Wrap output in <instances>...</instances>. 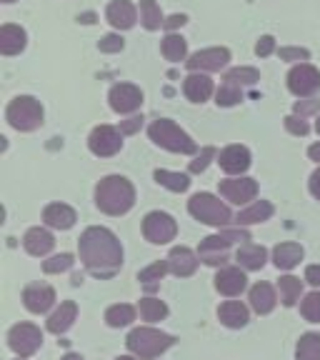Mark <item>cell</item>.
Instances as JSON below:
<instances>
[{
	"label": "cell",
	"instance_id": "cell-21",
	"mask_svg": "<svg viewBox=\"0 0 320 360\" xmlns=\"http://www.w3.org/2000/svg\"><path fill=\"white\" fill-rule=\"evenodd\" d=\"M183 93L188 96V101L193 103H205L213 96V80L203 73H191L183 83Z\"/></svg>",
	"mask_w": 320,
	"mask_h": 360
},
{
	"label": "cell",
	"instance_id": "cell-5",
	"mask_svg": "<svg viewBox=\"0 0 320 360\" xmlns=\"http://www.w3.org/2000/svg\"><path fill=\"white\" fill-rule=\"evenodd\" d=\"M6 118L15 130L30 133V130L43 125V108H40V103L35 101V98L18 96L15 101H11V105H8Z\"/></svg>",
	"mask_w": 320,
	"mask_h": 360
},
{
	"label": "cell",
	"instance_id": "cell-29",
	"mask_svg": "<svg viewBox=\"0 0 320 360\" xmlns=\"http://www.w3.org/2000/svg\"><path fill=\"white\" fill-rule=\"evenodd\" d=\"M270 215H273V205H270L268 200H258L253 202L250 208H245L241 215L236 218L238 225H253V223H263V220H268Z\"/></svg>",
	"mask_w": 320,
	"mask_h": 360
},
{
	"label": "cell",
	"instance_id": "cell-23",
	"mask_svg": "<svg viewBox=\"0 0 320 360\" xmlns=\"http://www.w3.org/2000/svg\"><path fill=\"white\" fill-rule=\"evenodd\" d=\"M25 30L20 25H3L0 28V53L3 56H18V53L25 48Z\"/></svg>",
	"mask_w": 320,
	"mask_h": 360
},
{
	"label": "cell",
	"instance_id": "cell-34",
	"mask_svg": "<svg viewBox=\"0 0 320 360\" xmlns=\"http://www.w3.org/2000/svg\"><path fill=\"white\" fill-rule=\"evenodd\" d=\"M141 22L148 30H158L160 25H165L163 13H160L155 0H141Z\"/></svg>",
	"mask_w": 320,
	"mask_h": 360
},
{
	"label": "cell",
	"instance_id": "cell-43",
	"mask_svg": "<svg viewBox=\"0 0 320 360\" xmlns=\"http://www.w3.org/2000/svg\"><path fill=\"white\" fill-rule=\"evenodd\" d=\"M123 38L120 35H105V38L98 43V48H101L103 53H120L123 51Z\"/></svg>",
	"mask_w": 320,
	"mask_h": 360
},
{
	"label": "cell",
	"instance_id": "cell-30",
	"mask_svg": "<svg viewBox=\"0 0 320 360\" xmlns=\"http://www.w3.org/2000/svg\"><path fill=\"white\" fill-rule=\"evenodd\" d=\"M135 321V310L133 305L128 303H118V305H110L105 310V323L110 328H123V326H130Z\"/></svg>",
	"mask_w": 320,
	"mask_h": 360
},
{
	"label": "cell",
	"instance_id": "cell-46",
	"mask_svg": "<svg viewBox=\"0 0 320 360\" xmlns=\"http://www.w3.org/2000/svg\"><path fill=\"white\" fill-rule=\"evenodd\" d=\"M308 56L305 48H281V60H308Z\"/></svg>",
	"mask_w": 320,
	"mask_h": 360
},
{
	"label": "cell",
	"instance_id": "cell-53",
	"mask_svg": "<svg viewBox=\"0 0 320 360\" xmlns=\"http://www.w3.org/2000/svg\"><path fill=\"white\" fill-rule=\"evenodd\" d=\"M60 360H83V358H80V355H75V353H68V355H63Z\"/></svg>",
	"mask_w": 320,
	"mask_h": 360
},
{
	"label": "cell",
	"instance_id": "cell-25",
	"mask_svg": "<svg viewBox=\"0 0 320 360\" xmlns=\"http://www.w3.org/2000/svg\"><path fill=\"white\" fill-rule=\"evenodd\" d=\"M75 315H78V305H75L73 300H65V303H60V308L48 318V330L60 335V333H65L68 328L75 323Z\"/></svg>",
	"mask_w": 320,
	"mask_h": 360
},
{
	"label": "cell",
	"instance_id": "cell-36",
	"mask_svg": "<svg viewBox=\"0 0 320 360\" xmlns=\"http://www.w3.org/2000/svg\"><path fill=\"white\" fill-rule=\"evenodd\" d=\"M141 315H143V321H148V323L163 321L165 315H168V305L158 298H143L141 300Z\"/></svg>",
	"mask_w": 320,
	"mask_h": 360
},
{
	"label": "cell",
	"instance_id": "cell-55",
	"mask_svg": "<svg viewBox=\"0 0 320 360\" xmlns=\"http://www.w3.org/2000/svg\"><path fill=\"white\" fill-rule=\"evenodd\" d=\"M315 130H318V135H320V118H318V123H315Z\"/></svg>",
	"mask_w": 320,
	"mask_h": 360
},
{
	"label": "cell",
	"instance_id": "cell-10",
	"mask_svg": "<svg viewBox=\"0 0 320 360\" xmlns=\"http://www.w3.org/2000/svg\"><path fill=\"white\" fill-rule=\"evenodd\" d=\"M40 343H43V333L35 326H30V323H18V326H13L11 333H8V345H11L20 358L33 355L35 350L40 348Z\"/></svg>",
	"mask_w": 320,
	"mask_h": 360
},
{
	"label": "cell",
	"instance_id": "cell-8",
	"mask_svg": "<svg viewBox=\"0 0 320 360\" xmlns=\"http://www.w3.org/2000/svg\"><path fill=\"white\" fill-rule=\"evenodd\" d=\"M178 233V225L170 218L168 213H160V210H153V213L146 215L143 220V236L146 240L155 243V245H163V243H170Z\"/></svg>",
	"mask_w": 320,
	"mask_h": 360
},
{
	"label": "cell",
	"instance_id": "cell-17",
	"mask_svg": "<svg viewBox=\"0 0 320 360\" xmlns=\"http://www.w3.org/2000/svg\"><path fill=\"white\" fill-rule=\"evenodd\" d=\"M245 285H248V278L241 268H223L218 276H215V288H218V292L228 295V298L241 295V292L245 290Z\"/></svg>",
	"mask_w": 320,
	"mask_h": 360
},
{
	"label": "cell",
	"instance_id": "cell-56",
	"mask_svg": "<svg viewBox=\"0 0 320 360\" xmlns=\"http://www.w3.org/2000/svg\"><path fill=\"white\" fill-rule=\"evenodd\" d=\"M3 3H13V0H3Z\"/></svg>",
	"mask_w": 320,
	"mask_h": 360
},
{
	"label": "cell",
	"instance_id": "cell-37",
	"mask_svg": "<svg viewBox=\"0 0 320 360\" xmlns=\"http://www.w3.org/2000/svg\"><path fill=\"white\" fill-rule=\"evenodd\" d=\"M258 80H260V73L255 68H233V70L225 73V83H233V85H238V88H243V85H255Z\"/></svg>",
	"mask_w": 320,
	"mask_h": 360
},
{
	"label": "cell",
	"instance_id": "cell-9",
	"mask_svg": "<svg viewBox=\"0 0 320 360\" xmlns=\"http://www.w3.org/2000/svg\"><path fill=\"white\" fill-rule=\"evenodd\" d=\"M288 88H290L293 96L308 98L320 90V70L308 63H300L288 73Z\"/></svg>",
	"mask_w": 320,
	"mask_h": 360
},
{
	"label": "cell",
	"instance_id": "cell-54",
	"mask_svg": "<svg viewBox=\"0 0 320 360\" xmlns=\"http://www.w3.org/2000/svg\"><path fill=\"white\" fill-rule=\"evenodd\" d=\"M115 360H141V358H130V355H120V358H115Z\"/></svg>",
	"mask_w": 320,
	"mask_h": 360
},
{
	"label": "cell",
	"instance_id": "cell-24",
	"mask_svg": "<svg viewBox=\"0 0 320 360\" xmlns=\"http://www.w3.org/2000/svg\"><path fill=\"white\" fill-rule=\"evenodd\" d=\"M236 260L241 263V268L245 270H260L268 260V250L263 245H253V243H243L238 248V255Z\"/></svg>",
	"mask_w": 320,
	"mask_h": 360
},
{
	"label": "cell",
	"instance_id": "cell-49",
	"mask_svg": "<svg viewBox=\"0 0 320 360\" xmlns=\"http://www.w3.org/2000/svg\"><path fill=\"white\" fill-rule=\"evenodd\" d=\"M305 281H308L310 285H320V265H310V268L305 270Z\"/></svg>",
	"mask_w": 320,
	"mask_h": 360
},
{
	"label": "cell",
	"instance_id": "cell-1",
	"mask_svg": "<svg viewBox=\"0 0 320 360\" xmlns=\"http://www.w3.org/2000/svg\"><path fill=\"white\" fill-rule=\"evenodd\" d=\"M80 260L98 278H110L123 265L120 240L108 228H88L78 240Z\"/></svg>",
	"mask_w": 320,
	"mask_h": 360
},
{
	"label": "cell",
	"instance_id": "cell-38",
	"mask_svg": "<svg viewBox=\"0 0 320 360\" xmlns=\"http://www.w3.org/2000/svg\"><path fill=\"white\" fill-rule=\"evenodd\" d=\"M241 101H243L241 88H238V85H233V83H223V85H220V90H218V96H215V103H218V105H223V108L238 105Z\"/></svg>",
	"mask_w": 320,
	"mask_h": 360
},
{
	"label": "cell",
	"instance_id": "cell-13",
	"mask_svg": "<svg viewBox=\"0 0 320 360\" xmlns=\"http://www.w3.org/2000/svg\"><path fill=\"white\" fill-rule=\"evenodd\" d=\"M220 195L225 200L236 202V205H245L258 195V183L253 178H231L220 180Z\"/></svg>",
	"mask_w": 320,
	"mask_h": 360
},
{
	"label": "cell",
	"instance_id": "cell-22",
	"mask_svg": "<svg viewBox=\"0 0 320 360\" xmlns=\"http://www.w3.org/2000/svg\"><path fill=\"white\" fill-rule=\"evenodd\" d=\"M23 245H25V250H28L30 255L40 258V255L51 253L53 245H56V238L45 231V228H30V231L25 233V238H23Z\"/></svg>",
	"mask_w": 320,
	"mask_h": 360
},
{
	"label": "cell",
	"instance_id": "cell-35",
	"mask_svg": "<svg viewBox=\"0 0 320 360\" xmlns=\"http://www.w3.org/2000/svg\"><path fill=\"white\" fill-rule=\"evenodd\" d=\"M163 56L168 58V60H173V63L186 60V56H188V43L183 38H180V35H175V33L165 35V40H163Z\"/></svg>",
	"mask_w": 320,
	"mask_h": 360
},
{
	"label": "cell",
	"instance_id": "cell-18",
	"mask_svg": "<svg viewBox=\"0 0 320 360\" xmlns=\"http://www.w3.org/2000/svg\"><path fill=\"white\" fill-rule=\"evenodd\" d=\"M43 220L51 225V228L68 231V228H73V225H75L78 215H75V210L70 208V205H65V202H51V205H45Z\"/></svg>",
	"mask_w": 320,
	"mask_h": 360
},
{
	"label": "cell",
	"instance_id": "cell-40",
	"mask_svg": "<svg viewBox=\"0 0 320 360\" xmlns=\"http://www.w3.org/2000/svg\"><path fill=\"white\" fill-rule=\"evenodd\" d=\"M300 313H303L305 321L310 323H320V292H310V295H305L303 305H300Z\"/></svg>",
	"mask_w": 320,
	"mask_h": 360
},
{
	"label": "cell",
	"instance_id": "cell-3",
	"mask_svg": "<svg viewBox=\"0 0 320 360\" xmlns=\"http://www.w3.org/2000/svg\"><path fill=\"white\" fill-rule=\"evenodd\" d=\"M151 141L155 143V146L165 148V150L170 153H180V155H193V153L198 150L196 141H193L191 135L186 133V130H180L178 125L173 123V120H155V123L151 125Z\"/></svg>",
	"mask_w": 320,
	"mask_h": 360
},
{
	"label": "cell",
	"instance_id": "cell-20",
	"mask_svg": "<svg viewBox=\"0 0 320 360\" xmlns=\"http://www.w3.org/2000/svg\"><path fill=\"white\" fill-rule=\"evenodd\" d=\"M168 265L178 278H188V276H193V273H196L198 258H196V253H193L191 248L180 245V248H173V250H170Z\"/></svg>",
	"mask_w": 320,
	"mask_h": 360
},
{
	"label": "cell",
	"instance_id": "cell-19",
	"mask_svg": "<svg viewBox=\"0 0 320 360\" xmlns=\"http://www.w3.org/2000/svg\"><path fill=\"white\" fill-rule=\"evenodd\" d=\"M108 22H110L113 28L118 30H130L135 25V8L130 0H113L110 6H108Z\"/></svg>",
	"mask_w": 320,
	"mask_h": 360
},
{
	"label": "cell",
	"instance_id": "cell-16",
	"mask_svg": "<svg viewBox=\"0 0 320 360\" xmlns=\"http://www.w3.org/2000/svg\"><path fill=\"white\" fill-rule=\"evenodd\" d=\"M220 168L231 175H241L250 168V150L245 146H228L218 158Z\"/></svg>",
	"mask_w": 320,
	"mask_h": 360
},
{
	"label": "cell",
	"instance_id": "cell-27",
	"mask_svg": "<svg viewBox=\"0 0 320 360\" xmlns=\"http://www.w3.org/2000/svg\"><path fill=\"white\" fill-rule=\"evenodd\" d=\"M300 260H303V248H300L298 243H281V245H276V250H273V263L281 270L295 268Z\"/></svg>",
	"mask_w": 320,
	"mask_h": 360
},
{
	"label": "cell",
	"instance_id": "cell-6",
	"mask_svg": "<svg viewBox=\"0 0 320 360\" xmlns=\"http://www.w3.org/2000/svg\"><path fill=\"white\" fill-rule=\"evenodd\" d=\"M238 240H243V243L250 240V233L238 228V231H225V233H218V236H208L200 243V248H198V255H200L203 263L220 265L228 260V248Z\"/></svg>",
	"mask_w": 320,
	"mask_h": 360
},
{
	"label": "cell",
	"instance_id": "cell-2",
	"mask_svg": "<svg viewBox=\"0 0 320 360\" xmlns=\"http://www.w3.org/2000/svg\"><path fill=\"white\" fill-rule=\"evenodd\" d=\"M96 205L108 215H123L135 205V188L123 175H108L96 188Z\"/></svg>",
	"mask_w": 320,
	"mask_h": 360
},
{
	"label": "cell",
	"instance_id": "cell-14",
	"mask_svg": "<svg viewBox=\"0 0 320 360\" xmlns=\"http://www.w3.org/2000/svg\"><path fill=\"white\" fill-rule=\"evenodd\" d=\"M228 60H231V51H228V48H208V51L193 53L191 60H186V65L191 68L193 73H198V70H210V73H215V70L228 65Z\"/></svg>",
	"mask_w": 320,
	"mask_h": 360
},
{
	"label": "cell",
	"instance_id": "cell-42",
	"mask_svg": "<svg viewBox=\"0 0 320 360\" xmlns=\"http://www.w3.org/2000/svg\"><path fill=\"white\" fill-rule=\"evenodd\" d=\"M213 158H215V148H210V146L203 148L200 155H198L196 160L191 163V173H203V170L210 165V160H213Z\"/></svg>",
	"mask_w": 320,
	"mask_h": 360
},
{
	"label": "cell",
	"instance_id": "cell-52",
	"mask_svg": "<svg viewBox=\"0 0 320 360\" xmlns=\"http://www.w3.org/2000/svg\"><path fill=\"white\" fill-rule=\"evenodd\" d=\"M308 155H310V160H318V163H320V143H315V146H310Z\"/></svg>",
	"mask_w": 320,
	"mask_h": 360
},
{
	"label": "cell",
	"instance_id": "cell-45",
	"mask_svg": "<svg viewBox=\"0 0 320 360\" xmlns=\"http://www.w3.org/2000/svg\"><path fill=\"white\" fill-rule=\"evenodd\" d=\"M273 51H276V38H273V35H263V38L255 43V53H258L260 58L270 56Z\"/></svg>",
	"mask_w": 320,
	"mask_h": 360
},
{
	"label": "cell",
	"instance_id": "cell-11",
	"mask_svg": "<svg viewBox=\"0 0 320 360\" xmlns=\"http://www.w3.org/2000/svg\"><path fill=\"white\" fill-rule=\"evenodd\" d=\"M88 148L90 153H96L101 158H110L123 148V133H118L110 125H98L88 138Z\"/></svg>",
	"mask_w": 320,
	"mask_h": 360
},
{
	"label": "cell",
	"instance_id": "cell-15",
	"mask_svg": "<svg viewBox=\"0 0 320 360\" xmlns=\"http://www.w3.org/2000/svg\"><path fill=\"white\" fill-rule=\"evenodd\" d=\"M23 303H25V308L30 313H45L56 303V290L51 285H45V283H33V285L23 290Z\"/></svg>",
	"mask_w": 320,
	"mask_h": 360
},
{
	"label": "cell",
	"instance_id": "cell-41",
	"mask_svg": "<svg viewBox=\"0 0 320 360\" xmlns=\"http://www.w3.org/2000/svg\"><path fill=\"white\" fill-rule=\"evenodd\" d=\"M73 268V255L70 253H60L56 255V258L45 260L43 263V270L48 273V276H53V273H63V270H70Z\"/></svg>",
	"mask_w": 320,
	"mask_h": 360
},
{
	"label": "cell",
	"instance_id": "cell-7",
	"mask_svg": "<svg viewBox=\"0 0 320 360\" xmlns=\"http://www.w3.org/2000/svg\"><path fill=\"white\" fill-rule=\"evenodd\" d=\"M188 210H191L193 218L205 225H220V228H223V225L233 223V215H231V210H228V205H223V202L215 195H210V193H198V195H193L191 202H188Z\"/></svg>",
	"mask_w": 320,
	"mask_h": 360
},
{
	"label": "cell",
	"instance_id": "cell-12",
	"mask_svg": "<svg viewBox=\"0 0 320 360\" xmlns=\"http://www.w3.org/2000/svg\"><path fill=\"white\" fill-rule=\"evenodd\" d=\"M108 101L115 112H133L143 105V90L133 83H118L110 88Z\"/></svg>",
	"mask_w": 320,
	"mask_h": 360
},
{
	"label": "cell",
	"instance_id": "cell-48",
	"mask_svg": "<svg viewBox=\"0 0 320 360\" xmlns=\"http://www.w3.org/2000/svg\"><path fill=\"white\" fill-rule=\"evenodd\" d=\"M141 125H143V118H141V115H135V118H128V120H123V123H120V133H125V135L138 133V130H141Z\"/></svg>",
	"mask_w": 320,
	"mask_h": 360
},
{
	"label": "cell",
	"instance_id": "cell-32",
	"mask_svg": "<svg viewBox=\"0 0 320 360\" xmlns=\"http://www.w3.org/2000/svg\"><path fill=\"white\" fill-rule=\"evenodd\" d=\"M278 288H281V300L283 305H295L300 298V292H303V283L298 281V278H293V276H283L281 281H278Z\"/></svg>",
	"mask_w": 320,
	"mask_h": 360
},
{
	"label": "cell",
	"instance_id": "cell-33",
	"mask_svg": "<svg viewBox=\"0 0 320 360\" xmlns=\"http://www.w3.org/2000/svg\"><path fill=\"white\" fill-rule=\"evenodd\" d=\"M155 180L163 188H168V191H173V193H186L188 188H191V180H188V175L170 173V170H155Z\"/></svg>",
	"mask_w": 320,
	"mask_h": 360
},
{
	"label": "cell",
	"instance_id": "cell-47",
	"mask_svg": "<svg viewBox=\"0 0 320 360\" xmlns=\"http://www.w3.org/2000/svg\"><path fill=\"white\" fill-rule=\"evenodd\" d=\"M320 108V101H298L295 103V115H300V118H305V115H310V112H315Z\"/></svg>",
	"mask_w": 320,
	"mask_h": 360
},
{
	"label": "cell",
	"instance_id": "cell-28",
	"mask_svg": "<svg viewBox=\"0 0 320 360\" xmlns=\"http://www.w3.org/2000/svg\"><path fill=\"white\" fill-rule=\"evenodd\" d=\"M218 318L228 328H243L248 323V308L238 300H228L218 308Z\"/></svg>",
	"mask_w": 320,
	"mask_h": 360
},
{
	"label": "cell",
	"instance_id": "cell-50",
	"mask_svg": "<svg viewBox=\"0 0 320 360\" xmlns=\"http://www.w3.org/2000/svg\"><path fill=\"white\" fill-rule=\"evenodd\" d=\"M310 193H313V195L320 200V168L315 170L313 175H310Z\"/></svg>",
	"mask_w": 320,
	"mask_h": 360
},
{
	"label": "cell",
	"instance_id": "cell-26",
	"mask_svg": "<svg viewBox=\"0 0 320 360\" xmlns=\"http://www.w3.org/2000/svg\"><path fill=\"white\" fill-rule=\"evenodd\" d=\"M278 298H276V290L268 285V283H255L250 288V305H253L255 313L260 315H268L270 310L276 308Z\"/></svg>",
	"mask_w": 320,
	"mask_h": 360
},
{
	"label": "cell",
	"instance_id": "cell-44",
	"mask_svg": "<svg viewBox=\"0 0 320 360\" xmlns=\"http://www.w3.org/2000/svg\"><path fill=\"white\" fill-rule=\"evenodd\" d=\"M286 128L290 130L293 135H308V123L298 115H288L286 118Z\"/></svg>",
	"mask_w": 320,
	"mask_h": 360
},
{
	"label": "cell",
	"instance_id": "cell-4",
	"mask_svg": "<svg viewBox=\"0 0 320 360\" xmlns=\"http://www.w3.org/2000/svg\"><path fill=\"white\" fill-rule=\"evenodd\" d=\"M125 343H128V350L135 355V358L153 360L173 345V335L155 330V328H135V330L128 335Z\"/></svg>",
	"mask_w": 320,
	"mask_h": 360
},
{
	"label": "cell",
	"instance_id": "cell-39",
	"mask_svg": "<svg viewBox=\"0 0 320 360\" xmlns=\"http://www.w3.org/2000/svg\"><path fill=\"white\" fill-rule=\"evenodd\" d=\"M170 270V265H168V260H158V263H153L151 268H146V270H141V276H138V281L141 283H146V285H155V281H160V278L165 276Z\"/></svg>",
	"mask_w": 320,
	"mask_h": 360
},
{
	"label": "cell",
	"instance_id": "cell-31",
	"mask_svg": "<svg viewBox=\"0 0 320 360\" xmlns=\"http://www.w3.org/2000/svg\"><path fill=\"white\" fill-rule=\"evenodd\" d=\"M298 360H320V333H305L300 335L298 348H295Z\"/></svg>",
	"mask_w": 320,
	"mask_h": 360
},
{
	"label": "cell",
	"instance_id": "cell-51",
	"mask_svg": "<svg viewBox=\"0 0 320 360\" xmlns=\"http://www.w3.org/2000/svg\"><path fill=\"white\" fill-rule=\"evenodd\" d=\"M186 20H188L186 15H170L168 20H165V28H168V30L180 28V25H183V22H186Z\"/></svg>",
	"mask_w": 320,
	"mask_h": 360
}]
</instances>
